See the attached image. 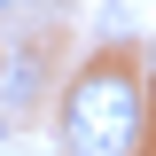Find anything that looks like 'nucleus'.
Segmentation results:
<instances>
[{
  "mask_svg": "<svg viewBox=\"0 0 156 156\" xmlns=\"http://www.w3.org/2000/svg\"><path fill=\"white\" fill-rule=\"evenodd\" d=\"M62 156H140L148 140V78L133 55H86L55 101Z\"/></svg>",
  "mask_w": 156,
  "mask_h": 156,
  "instance_id": "nucleus-1",
  "label": "nucleus"
},
{
  "mask_svg": "<svg viewBox=\"0 0 156 156\" xmlns=\"http://www.w3.org/2000/svg\"><path fill=\"white\" fill-rule=\"evenodd\" d=\"M47 78H55V62H47V47H0V117H31L39 101H47Z\"/></svg>",
  "mask_w": 156,
  "mask_h": 156,
  "instance_id": "nucleus-2",
  "label": "nucleus"
},
{
  "mask_svg": "<svg viewBox=\"0 0 156 156\" xmlns=\"http://www.w3.org/2000/svg\"><path fill=\"white\" fill-rule=\"evenodd\" d=\"M140 78H148V94H156V39H148V55H140Z\"/></svg>",
  "mask_w": 156,
  "mask_h": 156,
  "instance_id": "nucleus-3",
  "label": "nucleus"
},
{
  "mask_svg": "<svg viewBox=\"0 0 156 156\" xmlns=\"http://www.w3.org/2000/svg\"><path fill=\"white\" fill-rule=\"evenodd\" d=\"M23 8H31V0H0V23H16V16H23Z\"/></svg>",
  "mask_w": 156,
  "mask_h": 156,
  "instance_id": "nucleus-4",
  "label": "nucleus"
},
{
  "mask_svg": "<svg viewBox=\"0 0 156 156\" xmlns=\"http://www.w3.org/2000/svg\"><path fill=\"white\" fill-rule=\"evenodd\" d=\"M0 140H8V117H0Z\"/></svg>",
  "mask_w": 156,
  "mask_h": 156,
  "instance_id": "nucleus-5",
  "label": "nucleus"
}]
</instances>
